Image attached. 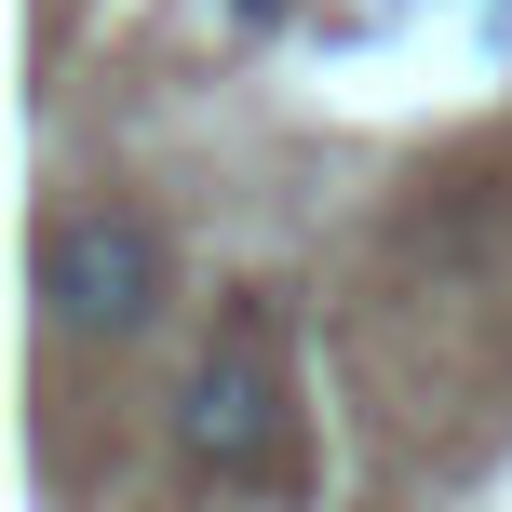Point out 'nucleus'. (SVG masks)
<instances>
[{"label": "nucleus", "instance_id": "nucleus-1", "mask_svg": "<svg viewBox=\"0 0 512 512\" xmlns=\"http://www.w3.org/2000/svg\"><path fill=\"white\" fill-rule=\"evenodd\" d=\"M162 297H176V230L149 203L108 189V203H68L41 230V324L68 351H135L162 324Z\"/></svg>", "mask_w": 512, "mask_h": 512}, {"label": "nucleus", "instance_id": "nucleus-2", "mask_svg": "<svg viewBox=\"0 0 512 512\" xmlns=\"http://www.w3.org/2000/svg\"><path fill=\"white\" fill-rule=\"evenodd\" d=\"M162 432H176V459L203 472V486H270L283 472V378H270V351H256V337H216L176 378Z\"/></svg>", "mask_w": 512, "mask_h": 512}]
</instances>
